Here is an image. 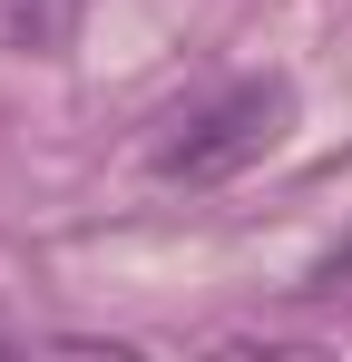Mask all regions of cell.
Segmentation results:
<instances>
[{
  "label": "cell",
  "mask_w": 352,
  "mask_h": 362,
  "mask_svg": "<svg viewBox=\"0 0 352 362\" xmlns=\"http://www.w3.org/2000/svg\"><path fill=\"white\" fill-rule=\"evenodd\" d=\"M284 118H293V78H235L196 118H176L167 137H157V177L167 186H225V177H245V167L284 137Z\"/></svg>",
  "instance_id": "cell-1"
},
{
  "label": "cell",
  "mask_w": 352,
  "mask_h": 362,
  "mask_svg": "<svg viewBox=\"0 0 352 362\" xmlns=\"http://www.w3.org/2000/svg\"><path fill=\"white\" fill-rule=\"evenodd\" d=\"M78 10H88V0H0V49L59 59V49L78 40Z\"/></svg>",
  "instance_id": "cell-2"
},
{
  "label": "cell",
  "mask_w": 352,
  "mask_h": 362,
  "mask_svg": "<svg viewBox=\"0 0 352 362\" xmlns=\"http://www.w3.org/2000/svg\"><path fill=\"white\" fill-rule=\"evenodd\" d=\"M293 294H352V235L333 245V255H323V264H313V274H303Z\"/></svg>",
  "instance_id": "cell-3"
},
{
  "label": "cell",
  "mask_w": 352,
  "mask_h": 362,
  "mask_svg": "<svg viewBox=\"0 0 352 362\" xmlns=\"http://www.w3.org/2000/svg\"><path fill=\"white\" fill-rule=\"evenodd\" d=\"M0 343H10V313H0Z\"/></svg>",
  "instance_id": "cell-4"
}]
</instances>
